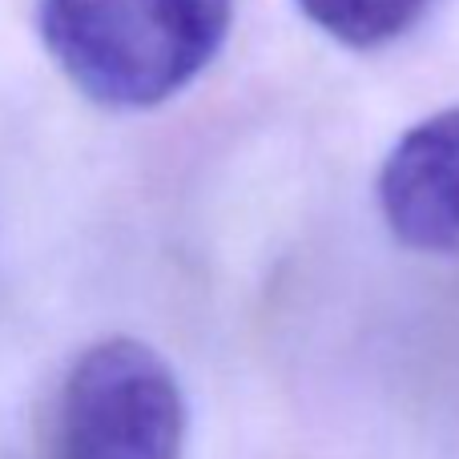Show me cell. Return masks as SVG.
Here are the masks:
<instances>
[{
	"instance_id": "6da1fadb",
	"label": "cell",
	"mask_w": 459,
	"mask_h": 459,
	"mask_svg": "<svg viewBox=\"0 0 459 459\" xmlns=\"http://www.w3.org/2000/svg\"><path fill=\"white\" fill-rule=\"evenodd\" d=\"M234 0H40L56 69L101 109H158L210 69Z\"/></svg>"
},
{
	"instance_id": "7a4b0ae2",
	"label": "cell",
	"mask_w": 459,
	"mask_h": 459,
	"mask_svg": "<svg viewBox=\"0 0 459 459\" xmlns=\"http://www.w3.org/2000/svg\"><path fill=\"white\" fill-rule=\"evenodd\" d=\"M186 395L150 342L113 334L65 371L48 459H182Z\"/></svg>"
},
{
	"instance_id": "3957f363",
	"label": "cell",
	"mask_w": 459,
	"mask_h": 459,
	"mask_svg": "<svg viewBox=\"0 0 459 459\" xmlns=\"http://www.w3.org/2000/svg\"><path fill=\"white\" fill-rule=\"evenodd\" d=\"M375 198L403 246L459 258V105L423 117L391 145Z\"/></svg>"
},
{
	"instance_id": "277c9868",
	"label": "cell",
	"mask_w": 459,
	"mask_h": 459,
	"mask_svg": "<svg viewBox=\"0 0 459 459\" xmlns=\"http://www.w3.org/2000/svg\"><path fill=\"white\" fill-rule=\"evenodd\" d=\"M315 29L347 48H383L399 40L431 0H294Z\"/></svg>"
}]
</instances>
